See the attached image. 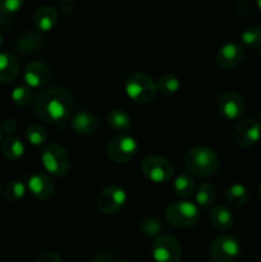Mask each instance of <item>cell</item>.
<instances>
[{"instance_id":"25","label":"cell","mask_w":261,"mask_h":262,"mask_svg":"<svg viewBox=\"0 0 261 262\" xmlns=\"http://www.w3.org/2000/svg\"><path fill=\"white\" fill-rule=\"evenodd\" d=\"M42 38L35 33H27L17 41V48L22 54H35L41 49Z\"/></svg>"},{"instance_id":"14","label":"cell","mask_w":261,"mask_h":262,"mask_svg":"<svg viewBox=\"0 0 261 262\" xmlns=\"http://www.w3.org/2000/svg\"><path fill=\"white\" fill-rule=\"evenodd\" d=\"M27 188L30 193L37 200H49L55 193V183L45 173H35L28 178Z\"/></svg>"},{"instance_id":"1","label":"cell","mask_w":261,"mask_h":262,"mask_svg":"<svg viewBox=\"0 0 261 262\" xmlns=\"http://www.w3.org/2000/svg\"><path fill=\"white\" fill-rule=\"evenodd\" d=\"M36 115L50 124H60L69 119L74 110V97L68 89L51 86L44 89L33 100Z\"/></svg>"},{"instance_id":"30","label":"cell","mask_w":261,"mask_h":262,"mask_svg":"<svg viewBox=\"0 0 261 262\" xmlns=\"http://www.w3.org/2000/svg\"><path fill=\"white\" fill-rule=\"evenodd\" d=\"M141 232L146 235V237H159L160 233L163 232V225L159 222L156 217L148 216L141 222L140 224Z\"/></svg>"},{"instance_id":"24","label":"cell","mask_w":261,"mask_h":262,"mask_svg":"<svg viewBox=\"0 0 261 262\" xmlns=\"http://www.w3.org/2000/svg\"><path fill=\"white\" fill-rule=\"evenodd\" d=\"M173 192L178 197H189L194 192V181L188 174H179L173 182Z\"/></svg>"},{"instance_id":"22","label":"cell","mask_w":261,"mask_h":262,"mask_svg":"<svg viewBox=\"0 0 261 262\" xmlns=\"http://www.w3.org/2000/svg\"><path fill=\"white\" fill-rule=\"evenodd\" d=\"M216 187L211 183H202L200 184L197 188L196 193H194V202H196L197 207H202V209H207V207L212 206V204L216 200Z\"/></svg>"},{"instance_id":"7","label":"cell","mask_w":261,"mask_h":262,"mask_svg":"<svg viewBox=\"0 0 261 262\" xmlns=\"http://www.w3.org/2000/svg\"><path fill=\"white\" fill-rule=\"evenodd\" d=\"M141 171L148 181L156 184L166 183L174 174V168L168 159L163 156H147L141 164Z\"/></svg>"},{"instance_id":"35","label":"cell","mask_w":261,"mask_h":262,"mask_svg":"<svg viewBox=\"0 0 261 262\" xmlns=\"http://www.w3.org/2000/svg\"><path fill=\"white\" fill-rule=\"evenodd\" d=\"M91 262H115V261L113 260L112 256H109L107 253H99V255H96L94 258H92Z\"/></svg>"},{"instance_id":"13","label":"cell","mask_w":261,"mask_h":262,"mask_svg":"<svg viewBox=\"0 0 261 262\" xmlns=\"http://www.w3.org/2000/svg\"><path fill=\"white\" fill-rule=\"evenodd\" d=\"M245 58V50L237 42H227L217 50L216 63L225 71H230L240 66Z\"/></svg>"},{"instance_id":"8","label":"cell","mask_w":261,"mask_h":262,"mask_svg":"<svg viewBox=\"0 0 261 262\" xmlns=\"http://www.w3.org/2000/svg\"><path fill=\"white\" fill-rule=\"evenodd\" d=\"M241 255V245L233 235L223 234L214 239L209 256L212 262H234Z\"/></svg>"},{"instance_id":"36","label":"cell","mask_w":261,"mask_h":262,"mask_svg":"<svg viewBox=\"0 0 261 262\" xmlns=\"http://www.w3.org/2000/svg\"><path fill=\"white\" fill-rule=\"evenodd\" d=\"M257 7H258V9L261 10V0H257Z\"/></svg>"},{"instance_id":"27","label":"cell","mask_w":261,"mask_h":262,"mask_svg":"<svg viewBox=\"0 0 261 262\" xmlns=\"http://www.w3.org/2000/svg\"><path fill=\"white\" fill-rule=\"evenodd\" d=\"M26 140L31 143L32 146L40 147L48 142V133H46L45 128L41 127L38 124H31L28 125L26 129Z\"/></svg>"},{"instance_id":"4","label":"cell","mask_w":261,"mask_h":262,"mask_svg":"<svg viewBox=\"0 0 261 262\" xmlns=\"http://www.w3.org/2000/svg\"><path fill=\"white\" fill-rule=\"evenodd\" d=\"M165 220L171 227L186 229L197 224L200 219V210L196 204L189 201H176L165 209Z\"/></svg>"},{"instance_id":"10","label":"cell","mask_w":261,"mask_h":262,"mask_svg":"<svg viewBox=\"0 0 261 262\" xmlns=\"http://www.w3.org/2000/svg\"><path fill=\"white\" fill-rule=\"evenodd\" d=\"M233 138L240 147H252L261 138V123L255 118H242L235 125Z\"/></svg>"},{"instance_id":"39","label":"cell","mask_w":261,"mask_h":262,"mask_svg":"<svg viewBox=\"0 0 261 262\" xmlns=\"http://www.w3.org/2000/svg\"><path fill=\"white\" fill-rule=\"evenodd\" d=\"M0 142H2V132H0Z\"/></svg>"},{"instance_id":"28","label":"cell","mask_w":261,"mask_h":262,"mask_svg":"<svg viewBox=\"0 0 261 262\" xmlns=\"http://www.w3.org/2000/svg\"><path fill=\"white\" fill-rule=\"evenodd\" d=\"M242 42L250 49H257L261 46V27L258 26H251L246 28L241 35Z\"/></svg>"},{"instance_id":"15","label":"cell","mask_w":261,"mask_h":262,"mask_svg":"<svg viewBox=\"0 0 261 262\" xmlns=\"http://www.w3.org/2000/svg\"><path fill=\"white\" fill-rule=\"evenodd\" d=\"M51 71L42 61H31L23 72V78L30 89H40L50 81Z\"/></svg>"},{"instance_id":"26","label":"cell","mask_w":261,"mask_h":262,"mask_svg":"<svg viewBox=\"0 0 261 262\" xmlns=\"http://www.w3.org/2000/svg\"><path fill=\"white\" fill-rule=\"evenodd\" d=\"M156 87H158V91H160L163 95H174L181 89V82L174 74L165 73L158 79Z\"/></svg>"},{"instance_id":"23","label":"cell","mask_w":261,"mask_h":262,"mask_svg":"<svg viewBox=\"0 0 261 262\" xmlns=\"http://www.w3.org/2000/svg\"><path fill=\"white\" fill-rule=\"evenodd\" d=\"M248 199H250V192L243 184H232L225 191V200H227L228 204L234 207H241L246 205Z\"/></svg>"},{"instance_id":"12","label":"cell","mask_w":261,"mask_h":262,"mask_svg":"<svg viewBox=\"0 0 261 262\" xmlns=\"http://www.w3.org/2000/svg\"><path fill=\"white\" fill-rule=\"evenodd\" d=\"M217 109L225 119H242L246 113V101L237 92L228 91L224 92L217 100Z\"/></svg>"},{"instance_id":"33","label":"cell","mask_w":261,"mask_h":262,"mask_svg":"<svg viewBox=\"0 0 261 262\" xmlns=\"http://www.w3.org/2000/svg\"><path fill=\"white\" fill-rule=\"evenodd\" d=\"M17 120L13 119V118H8V119L3 120L2 125H0V132L4 133V135H12L17 130Z\"/></svg>"},{"instance_id":"44","label":"cell","mask_w":261,"mask_h":262,"mask_svg":"<svg viewBox=\"0 0 261 262\" xmlns=\"http://www.w3.org/2000/svg\"><path fill=\"white\" fill-rule=\"evenodd\" d=\"M0 192H2V187H0Z\"/></svg>"},{"instance_id":"40","label":"cell","mask_w":261,"mask_h":262,"mask_svg":"<svg viewBox=\"0 0 261 262\" xmlns=\"http://www.w3.org/2000/svg\"><path fill=\"white\" fill-rule=\"evenodd\" d=\"M66 2H74V0H66Z\"/></svg>"},{"instance_id":"41","label":"cell","mask_w":261,"mask_h":262,"mask_svg":"<svg viewBox=\"0 0 261 262\" xmlns=\"http://www.w3.org/2000/svg\"><path fill=\"white\" fill-rule=\"evenodd\" d=\"M0 170H2V163H0Z\"/></svg>"},{"instance_id":"9","label":"cell","mask_w":261,"mask_h":262,"mask_svg":"<svg viewBox=\"0 0 261 262\" xmlns=\"http://www.w3.org/2000/svg\"><path fill=\"white\" fill-rule=\"evenodd\" d=\"M151 253L155 262H179L182 257V247L173 235L160 234L151 245Z\"/></svg>"},{"instance_id":"5","label":"cell","mask_w":261,"mask_h":262,"mask_svg":"<svg viewBox=\"0 0 261 262\" xmlns=\"http://www.w3.org/2000/svg\"><path fill=\"white\" fill-rule=\"evenodd\" d=\"M41 163L49 174L64 177L71 169V156L63 146L50 143L41 152Z\"/></svg>"},{"instance_id":"3","label":"cell","mask_w":261,"mask_h":262,"mask_svg":"<svg viewBox=\"0 0 261 262\" xmlns=\"http://www.w3.org/2000/svg\"><path fill=\"white\" fill-rule=\"evenodd\" d=\"M127 96L136 104H150L158 94L156 82L143 72H133L125 79Z\"/></svg>"},{"instance_id":"43","label":"cell","mask_w":261,"mask_h":262,"mask_svg":"<svg viewBox=\"0 0 261 262\" xmlns=\"http://www.w3.org/2000/svg\"><path fill=\"white\" fill-rule=\"evenodd\" d=\"M260 194H261V186H260Z\"/></svg>"},{"instance_id":"42","label":"cell","mask_w":261,"mask_h":262,"mask_svg":"<svg viewBox=\"0 0 261 262\" xmlns=\"http://www.w3.org/2000/svg\"><path fill=\"white\" fill-rule=\"evenodd\" d=\"M260 123H261V114H260Z\"/></svg>"},{"instance_id":"34","label":"cell","mask_w":261,"mask_h":262,"mask_svg":"<svg viewBox=\"0 0 261 262\" xmlns=\"http://www.w3.org/2000/svg\"><path fill=\"white\" fill-rule=\"evenodd\" d=\"M36 262H63V258H61L56 252L48 251V252H44L42 255L38 256Z\"/></svg>"},{"instance_id":"17","label":"cell","mask_w":261,"mask_h":262,"mask_svg":"<svg viewBox=\"0 0 261 262\" xmlns=\"http://www.w3.org/2000/svg\"><path fill=\"white\" fill-rule=\"evenodd\" d=\"M58 23V12L50 5H42L37 8L33 14V25L41 32L51 31Z\"/></svg>"},{"instance_id":"2","label":"cell","mask_w":261,"mask_h":262,"mask_svg":"<svg viewBox=\"0 0 261 262\" xmlns=\"http://www.w3.org/2000/svg\"><path fill=\"white\" fill-rule=\"evenodd\" d=\"M184 164L189 173L196 177H210L219 168V158L212 148L196 146L186 154Z\"/></svg>"},{"instance_id":"11","label":"cell","mask_w":261,"mask_h":262,"mask_svg":"<svg viewBox=\"0 0 261 262\" xmlns=\"http://www.w3.org/2000/svg\"><path fill=\"white\" fill-rule=\"evenodd\" d=\"M127 201V193L119 186L106 187L97 196V207L105 215L117 214Z\"/></svg>"},{"instance_id":"38","label":"cell","mask_w":261,"mask_h":262,"mask_svg":"<svg viewBox=\"0 0 261 262\" xmlns=\"http://www.w3.org/2000/svg\"><path fill=\"white\" fill-rule=\"evenodd\" d=\"M115 262H130V261H127V260H119V261H115Z\"/></svg>"},{"instance_id":"29","label":"cell","mask_w":261,"mask_h":262,"mask_svg":"<svg viewBox=\"0 0 261 262\" xmlns=\"http://www.w3.org/2000/svg\"><path fill=\"white\" fill-rule=\"evenodd\" d=\"M12 100L18 106H27L32 102L33 94L32 90L28 86H18L13 90Z\"/></svg>"},{"instance_id":"32","label":"cell","mask_w":261,"mask_h":262,"mask_svg":"<svg viewBox=\"0 0 261 262\" xmlns=\"http://www.w3.org/2000/svg\"><path fill=\"white\" fill-rule=\"evenodd\" d=\"M25 4V0H0V12L4 14H14Z\"/></svg>"},{"instance_id":"19","label":"cell","mask_w":261,"mask_h":262,"mask_svg":"<svg viewBox=\"0 0 261 262\" xmlns=\"http://www.w3.org/2000/svg\"><path fill=\"white\" fill-rule=\"evenodd\" d=\"M210 223L215 229L225 232L233 227L234 217H233L232 211L227 206L216 205V206L212 207L211 214H210Z\"/></svg>"},{"instance_id":"18","label":"cell","mask_w":261,"mask_h":262,"mask_svg":"<svg viewBox=\"0 0 261 262\" xmlns=\"http://www.w3.org/2000/svg\"><path fill=\"white\" fill-rule=\"evenodd\" d=\"M19 72V61L10 53H0V83H10Z\"/></svg>"},{"instance_id":"16","label":"cell","mask_w":261,"mask_h":262,"mask_svg":"<svg viewBox=\"0 0 261 262\" xmlns=\"http://www.w3.org/2000/svg\"><path fill=\"white\" fill-rule=\"evenodd\" d=\"M71 125L78 135L90 136L94 135L99 128V118L95 113L90 110H82L72 117Z\"/></svg>"},{"instance_id":"31","label":"cell","mask_w":261,"mask_h":262,"mask_svg":"<svg viewBox=\"0 0 261 262\" xmlns=\"http://www.w3.org/2000/svg\"><path fill=\"white\" fill-rule=\"evenodd\" d=\"M26 189L27 188L20 181H12L5 187V197L10 202H17L25 197Z\"/></svg>"},{"instance_id":"21","label":"cell","mask_w":261,"mask_h":262,"mask_svg":"<svg viewBox=\"0 0 261 262\" xmlns=\"http://www.w3.org/2000/svg\"><path fill=\"white\" fill-rule=\"evenodd\" d=\"M2 151L9 160H19L25 154V145L22 141L14 136H8L2 141Z\"/></svg>"},{"instance_id":"20","label":"cell","mask_w":261,"mask_h":262,"mask_svg":"<svg viewBox=\"0 0 261 262\" xmlns=\"http://www.w3.org/2000/svg\"><path fill=\"white\" fill-rule=\"evenodd\" d=\"M107 124L112 129L117 130V132H125L132 125V119L130 115L128 114L125 110L123 109H113L107 114Z\"/></svg>"},{"instance_id":"6","label":"cell","mask_w":261,"mask_h":262,"mask_svg":"<svg viewBox=\"0 0 261 262\" xmlns=\"http://www.w3.org/2000/svg\"><path fill=\"white\" fill-rule=\"evenodd\" d=\"M138 151V143L135 137L125 133L115 136L106 146L107 158L117 164H125L132 160Z\"/></svg>"},{"instance_id":"37","label":"cell","mask_w":261,"mask_h":262,"mask_svg":"<svg viewBox=\"0 0 261 262\" xmlns=\"http://www.w3.org/2000/svg\"><path fill=\"white\" fill-rule=\"evenodd\" d=\"M2 42H3V36L2 33H0V46H2Z\"/></svg>"}]
</instances>
